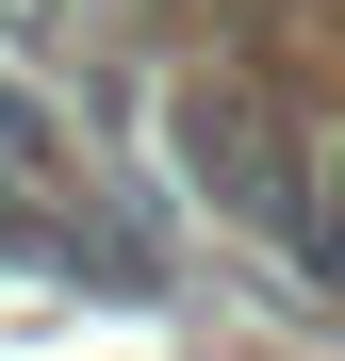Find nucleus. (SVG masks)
Returning <instances> with one entry per match:
<instances>
[{
  "label": "nucleus",
  "instance_id": "1",
  "mask_svg": "<svg viewBox=\"0 0 345 361\" xmlns=\"http://www.w3.org/2000/svg\"><path fill=\"white\" fill-rule=\"evenodd\" d=\"M181 164H198V197L214 214H247L263 247H313V214H329V164L279 132V115H247V99H181Z\"/></svg>",
  "mask_w": 345,
  "mask_h": 361
}]
</instances>
